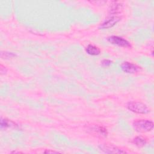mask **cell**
<instances>
[{
    "label": "cell",
    "instance_id": "4",
    "mask_svg": "<svg viewBox=\"0 0 154 154\" xmlns=\"http://www.w3.org/2000/svg\"><path fill=\"white\" fill-rule=\"evenodd\" d=\"M99 149L106 153H116V154H121V153H127L125 150L123 149H119L117 147L112 146V145H107L103 144L99 146Z\"/></svg>",
    "mask_w": 154,
    "mask_h": 154
},
{
    "label": "cell",
    "instance_id": "7",
    "mask_svg": "<svg viewBox=\"0 0 154 154\" xmlns=\"http://www.w3.org/2000/svg\"><path fill=\"white\" fill-rule=\"evenodd\" d=\"M123 9L122 4L118 1H112L109 5V13L112 16L120 13Z\"/></svg>",
    "mask_w": 154,
    "mask_h": 154
},
{
    "label": "cell",
    "instance_id": "13",
    "mask_svg": "<svg viewBox=\"0 0 154 154\" xmlns=\"http://www.w3.org/2000/svg\"><path fill=\"white\" fill-rule=\"evenodd\" d=\"M111 63V61L109 60H103L102 61V66H109Z\"/></svg>",
    "mask_w": 154,
    "mask_h": 154
},
{
    "label": "cell",
    "instance_id": "5",
    "mask_svg": "<svg viewBox=\"0 0 154 154\" xmlns=\"http://www.w3.org/2000/svg\"><path fill=\"white\" fill-rule=\"evenodd\" d=\"M121 68L123 71L127 73H135L139 72L141 69L138 66L127 61L123 62L121 64Z\"/></svg>",
    "mask_w": 154,
    "mask_h": 154
},
{
    "label": "cell",
    "instance_id": "8",
    "mask_svg": "<svg viewBox=\"0 0 154 154\" xmlns=\"http://www.w3.org/2000/svg\"><path fill=\"white\" fill-rule=\"evenodd\" d=\"M0 126L1 129H5L7 128H16L17 126V125L14 122L5 118L1 119Z\"/></svg>",
    "mask_w": 154,
    "mask_h": 154
},
{
    "label": "cell",
    "instance_id": "6",
    "mask_svg": "<svg viewBox=\"0 0 154 154\" xmlns=\"http://www.w3.org/2000/svg\"><path fill=\"white\" fill-rule=\"evenodd\" d=\"M121 19V17L118 16H111L110 17L107 19L102 24H100L99 28L107 29L112 27L117 23H118Z\"/></svg>",
    "mask_w": 154,
    "mask_h": 154
},
{
    "label": "cell",
    "instance_id": "2",
    "mask_svg": "<svg viewBox=\"0 0 154 154\" xmlns=\"http://www.w3.org/2000/svg\"><path fill=\"white\" fill-rule=\"evenodd\" d=\"M126 107L129 110L137 114H147L150 111L147 105L140 102H129Z\"/></svg>",
    "mask_w": 154,
    "mask_h": 154
},
{
    "label": "cell",
    "instance_id": "9",
    "mask_svg": "<svg viewBox=\"0 0 154 154\" xmlns=\"http://www.w3.org/2000/svg\"><path fill=\"white\" fill-rule=\"evenodd\" d=\"M91 131H93L95 134H97L98 135L101 137H106L108 134V132L106 128L103 126H94L91 128Z\"/></svg>",
    "mask_w": 154,
    "mask_h": 154
},
{
    "label": "cell",
    "instance_id": "10",
    "mask_svg": "<svg viewBox=\"0 0 154 154\" xmlns=\"http://www.w3.org/2000/svg\"><path fill=\"white\" fill-rule=\"evenodd\" d=\"M85 51L87 53L90 55H97L100 52V51L98 47L92 45H88Z\"/></svg>",
    "mask_w": 154,
    "mask_h": 154
},
{
    "label": "cell",
    "instance_id": "14",
    "mask_svg": "<svg viewBox=\"0 0 154 154\" xmlns=\"http://www.w3.org/2000/svg\"><path fill=\"white\" fill-rule=\"evenodd\" d=\"M44 152L45 153H58V152L54 151V150H46Z\"/></svg>",
    "mask_w": 154,
    "mask_h": 154
},
{
    "label": "cell",
    "instance_id": "12",
    "mask_svg": "<svg viewBox=\"0 0 154 154\" xmlns=\"http://www.w3.org/2000/svg\"><path fill=\"white\" fill-rule=\"evenodd\" d=\"M1 56L2 58H11L14 56H15L14 54L11 53V52H1Z\"/></svg>",
    "mask_w": 154,
    "mask_h": 154
},
{
    "label": "cell",
    "instance_id": "11",
    "mask_svg": "<svg viewBox=\"0 0 154 154\" xmlns=\"http://www.w3.org/2000/svg\"><path fill=\"white\" fill-rule=\"evenodd\" d=\"M132 143L138 147H143L146 144V140L142 137H136L132 140Z\"/></svg>",
    "mask_w": 154,
    "mask_h": 154
},
{
    "label": "cell",
    "instance_id": "1",
    "mask_svg": "<svg viewBox=\"0 0 154 154\" xmlns=\"http://www.w3.org/2000/svg\"><path fill=\"white\" fill-rule=\"evenodd\" d=\"M134 129L138 132H146L153 128V122L149 120H137L133 122Z\"/></svg>",
    "mask_w": 154,
    "mask_h": 154
},
{
    "label": "cell",
    "instance_id": "3",
    "mask_svg": "<svg viewBox=\"0 0 154 154\" xmlns=\"http://www.w3.org/2000/svg\"><path fill=\"white\" fill-rule=\"evenodd\" d=\"M108 41L112 45H117L123 48H129L131 47L130 43L126 39L116 35H112L107 38Z\"/></svg>",
    "mask_w": 154,
    "mask_h": 154
}]
</instances>
